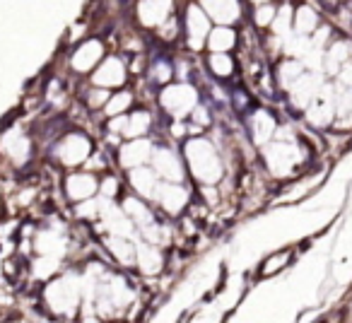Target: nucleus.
<instances>
[{"mask_svg": "<svg viewBox=\"0 0 352 323\" xmlns=\"http://www.w3.org/2000/svg\"><path fill=\"white\" fill-rule=\"evenodd\" d=\"M307 116L314 126H328V123L336 118V102H333V99H318V102L309 109Z\"/></svg>", "mask_w": 352, "mask_h": 323, "instance_id": "f257e3e1", "label": "nucleus"}, {"mask_svg": "<svg viewBox=\"0 0 352 323\" xmlns=\"http://www.w3.org/2000/svg\"><path fill=\"white\" fill-rule=\"evenodd\" d=\"M316 92H318L316 80L314 78H299L297 85H294V92H292L294 104H297V107H307V104L316 97Z\"/></svg>", "mask_w": 352, "mask_h": 323, "instance_id": "f03ea898", "label": "nucleus"}, {"mask_svg": "<svg viewBox=\"0 0 352 323\" xmlns=\"http://www.w3.org/2000/svg\"><path fill=\"white\" fill-rule=\"evenodd\" d=\"M350 51H352V46L347 44V41H336V44L331 46V51H328V73H338V68L347 60Z\"/></svg>", "mask_w": 352, "mask_h": 323, "instance_id": "7ed1b4c3", "label": "nucleus"}, {"mask_svg": "<svg viewBox=\"0 0 352 323\" xmlns=\"http://www.w3.org/2000/svg\"><path fill=\"white\" fill-rule=\"evenodd\" d=\"M294 27H297V32H302V34H307V32H314L318 27L316 12H314L311 8H299L297 15H294Z\"/></svg>", "mask_w": 352, "mask_h": 323, "instance_id": "20e7f679", "label": "nucleus"}, {"mask_svg": "<svg viewBox=\"0 0 352 323\" xmlns=\"http://www.w3.org/2000/svg\"><path fill=\"white\" fill-rule=\"evenodd\" d=\"M299 73H302V68H299L297 63H285V65H283L285 85H289V82H294V80H299Z\"/></svg>", "mask_w": 352, "mask_h": 323, "instance_id": "39448f33", "label": "nucleus"}, {"mask_svg": "<svg viewBox=\"0 0 352 323\" xmlns=\"http://www.w3.org/2000/svg\"><path fill=\"white\" fill-rule=\"evenodd\" d=\"M256 20H258V25H268V22L273 20V8H263V10L256 15Z\"/></svg>", "mask_w": 352, "mask_h": 323, "instance_id": "423d86ee", "label": "nucleus"}, {"mask_svg": "<svg viewBox=\"0 0 352 323\" xmlns=\"http://www.w3.org/2000/svg\"><path fill=\"white\" fill-rule=\"evenodd\" d=\"M340 80L347 87H352V63H345V68H342V73H340Z\"/></svg>", "mask_w": 352, "mask_h": 323, "instance_id": "0eeeda50", "label": "nucleus"}]
</instances>
